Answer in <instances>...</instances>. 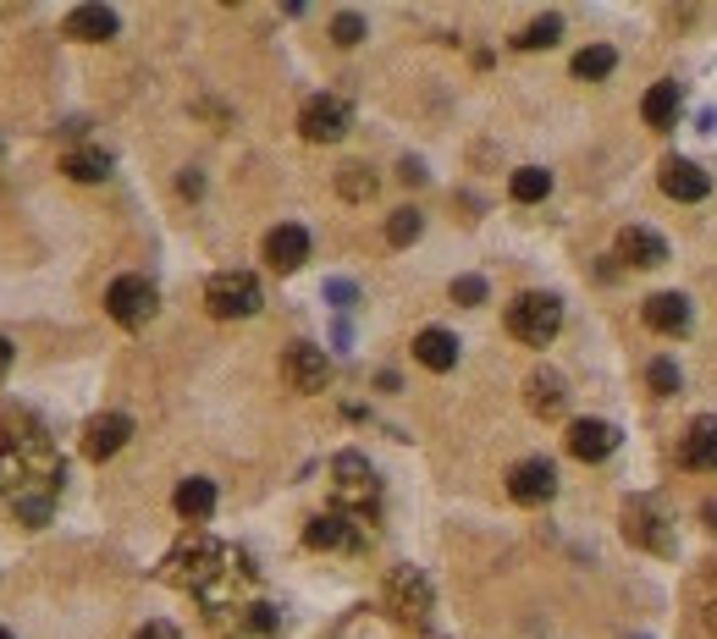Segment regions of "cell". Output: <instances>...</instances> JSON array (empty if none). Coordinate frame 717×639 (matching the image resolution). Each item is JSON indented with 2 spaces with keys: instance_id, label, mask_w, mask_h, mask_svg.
<instances>
[{
  "instance_id": "44dd1931",
  "label": "cell",
  "mask_w": 717,
  "mask_h": 639,
  "mask_svg": "<svg viewBox=\"0 0 717 639\" xmlns=\"http://www.w3.org/2000/svg\"><path fill=\"white\" fill-rule=\"evenodd\" d=\"M56 480L61 475H34V480H23L17 491H12V513L23 518V524H50V496H56Z\"/></svg>"
},
{
  "instance_id": "8992f818",
  "label": "cell",
  "mask_w": 717,
  "mask_h": 639,
  "mask_svg": "<svg viewBox=\"0 0 717 639\" xmlns=\"http://www.w3.org/2000/svg\"><path fill=\"white\" fill-rule=\"evenodd\" d=\"M155 309H160V298H155V282H149V277H117V282L106 287V315H111L117 325H127V331L149 325Z\"/></svg>"
},
{
  "instance_id": "1f68e13d",
  "label": "cell",
  "mask_w": 717,
  "mask_h": 639,
  "mask_svg": "<svg viewBox=\"0 0 717 639\" xmlns=\"http://www.w3.org/2000/svg\"><path fill=\"white\" fill-rule=\"evenodd\" d=\"M646 386H652L657 397H673V392H679V364H673V358H652V364H646Z\"/></svg>"
},
{
  "instance_id": "d4e9b609",
  "label": "cell",
  "mask_w": 717,
  "mask_h": 639,
  "mask_svg": "<svg viewBox=\"0 0 717 639\" xmlns=\"http://www.w3.org/2000/svg\"><path fill=\"white\" fill-rule=\"evenodd\" d=\"M171 507H177V518L205 524V518L216 513V480H205V475H189L183 486L171 491Z\"/></svg>"
},
{
  "instance_id": "cb8c5ba5",
  "label": "cell",
  "mask_w": 717,
  "mask_h": 639,
  "mask_svg": "<svg viewBox=\"0 0 717 639\" xmlns=\"http://www.w3.org/2000/svg\"><path fill=\"white\" fill-rule=\"evenodd\" d=\"M414 358L425 364V370L447 376V370L459 364V336H453V331H441V325H425V331L414 336Z\"/></svg>"
},
{
  "instance_id": "603a6c76",
  "label": "cell",
  "mask_w": 717,
  "mask_h": 639,
  "mask_svg": "<svg viewBox=\"0 0 717 639\" xmlns=\"http://www.w3.org/2000/svg\"><path fill=\"white\" fill-rule=\"evenodd\" d=\"M641 320H646L652 331H663V336H684V331H690V298L657 293V298L641 304Z\"/></svg>"
},
{
  "instance_id": "5b68a950",
  "label": "cell",
  "mask_w": 717,
  "mask_h": 639,
  "mask_svg": "<svg viewBox=\"0 0 717 639\" xmlns=\"http://www.w3.org/2000/svg\"><path fill=\"white\" fill-rule=\"evenodd\" d=\"M381 601H387V612H392L398 623L420 628V623L430 617V606H436V590H430V579H425L420 568H392Z\"/></svg>"
},
{
  "instance_id": "7c38bea8",
  "label": "cell",
  "mask_w": 717,
  "mask_h": 639,
  "mask_svg": "<svg viewBox=\"0 0 717 639\" xmlns=\"http://www.w3.org/2000/svg\"><path fill=\"white\" fill-rule=\"evenodd\" d=\"M127 441H133V419L127 414H100V419H88V430H83V458L88 464H106V458H117Z\"/></svg>"
},
{
  "instance_id": "4dcf8cb0",
  "label": "cell",
  "mask_w": 717,
  "mask_h": 639,
  "mask_svg": "<svg viewBox=\"0 0 717 639\" xmlns=\"http://www.w3.org/2000/svg\"><path fill=\"white\" fill-rule=\"evenodd\" d=\"M420 232H425V216H420V210H392V216H387V243H392V248L420 243Z\"/></svg>"
},
{
  "instance_id": "7a4b0ae2",
  "label": "cell",
  "mask_w": 717,
  "mask_h": 639,
  "mask_svg": "<svg viewBox=\"0 0 717 639\" xmlns=\"http://www.w3.org/2000/svg\"><path fill=\"white\" fill-rule=\"evenodd\" d=\"M331 496H337V513H370L376 507L381 480H376L365 452H337L331 458Z\"/></svg>"
},
{
  "instance_id": "e0dca14e",
  "label": "cell",
  "mask_w": 717,
  "mask_h": 639,
  "mask_svg": "<svg viewBox=\"0 0 717 639\" xmlns=\"http://www.w3.org/2000/svg\"><path fill=\"white\" fill-rule=\"evenodd\" d=\"M612 446H618V430H612L607 419H574V425H569V452H574L580 464L612 458Z\"/></svg>"
},
{
  "instance_id": "9a60e30c",
  "label": "cell",
  "mask_w": 717,
  "mask_h": 639,
  "mask_svg": "<svg viewBox=\"0 0 717 639\" xmlns=\"http://www.w3.org/2000/svg\"><path fill=\"white\" fill-rule=\"evenodd\" d=\"M309 259V232L304 226H271V232H265V265H271V270H282V277H293V270Z\"/></svg>"
},
{
  "instance_id": "ac0fdd59",
  "label": "cell",
  "mask_w": 717,
  "mask_h": 639,
  "mask_svg": "<svg viewBox=\"0 0 717 639\" xmlns=\"http://www.w3.org/2000/svg\"><path fill=\"white\" fill-rule=\"evenodd\" d=\"M304 545H309V552H353L358 534H353L348 513H315L304 524Z\"/></svg>"
},
{
  "instance_id": "ba28073f",
  "label": "cell",
  "mask_w": 717,
  "mask_h": 639,
  "mask_svg": "<svg viewBox=\"0 0 717 639\" xmlns=\"http://www.w3.org/2000/svg\"><path fill=\"white\" fill-rule=\"evenodd\" d=\"M623 540L630 545H641V552H668L673 545V534H668V518H663V507L657 502H623Z\"/></svg>"
},
{
  "instance_id": "74e56055",
  "label": "cell",
  "mask_w": 717,
  "mask_h": 639,
  "mask_svg": "<svg viewBox=\"0 0 717 639\" xmlns=\"http://www.w3.org/2000/svg\"><path fill=\"white\" fill-rule=\"evenodd\" d=\"M0 639H12V634H7V628H0Z\"/></svg>"
},
{
  "instance_id": "9c48e42d",
  "label": "cell",
  "mask_w": 717,
  "mask_h": 639,
  "mask_svg": "<svg viewBox=\"0 0 717 639\" xmlns=\"http://www.w3.org/2000/svg\"><path fill=\"white\" fill-rule=\"evenodd\" d=\"M508 496H513L519 507H547V502L558 496V469H552L547 458L513 464V469H508Z\"/></svg>"
},
{
  "instance_id": "30bf717a",
  "label": "cell",
  "mask_w": 717,
  "mask_h": 639,
  "mask_svg": "<svg viewBox=\"0 0 717 639\" xmlns=\"http://www.w3.org/2000/svg\"><path fill=\"white\" fill-rule=\"evenodd\" d=\"M282 381H288L293 392H326V381H331V358H326V347L293 342V347L282 353Z\"/></svg>"
},
{
  "instance_id": "f546056e",
  "label": "cell",
  "mask_w": 717,
  "mask_h": 639,
  "mask_svg": "<svg viewBox=\"0 0 717 639\" xmlns=\"http://www.w3.org/2000/svg\"><path fill=\"white\" fill-rule=\"evenodd\" d=\"M558 39H563V17H558V12H547V17H535V23H530L513 45H519V50H547V45H558Z\"/></svg>"
},
{
  "instance_id": "4316f807",
  "label": "cell",
  "mask_w": 717,
  "mask_h": 639,
  "mask_svg": "<svg viewBox=\"0 0 717 639\" xmlns=\"http://www.w3.org/2000/svg\"><path fill=\"white\" fill-rule=\"evenodd\" d=\"M508 194H513L519 205H542V199L552 194V171H542V165H519V171L508 176Z\"/></svg>"
},
{
  "instance_id": "3957f363",
  "label": "cell",
  "mask_w": 717,
  "mask_h": 639,
  "mask_svg": "<svg viewBox=\"0 0 717 639\" xmlns=\"http://www.w3.org/2000/svg\"><path fill=\"white\" fill-rule=\"evenodd\" d=\"M563 331V304L552 293H524L508 304V336H519L524 347H547Z\"/></svg>"
},
{
  "instance_id": "8fae6325",
  "label": "cell",
  "mask_w": 717,
  "mask_h": 639,
  "mask_svg": "<svg viewBox=\"0 0 717 639\" xmlns=\"http://www.w3.org/2000/svg\"><path fill=\"white\" fill-rule=\"evenodd\" d=\"M299 133H304L309 144H337V138H348V106H342L337 95H315V100H304V111H299Z\"/></svg>"
},
{
  "instance_id": "6da1fadb",
  "label": "cell",
  "mask_w": 717,
  "mask_h": 639,
  "mask_svg": "<svg viewBox=\"0 0 717 639\" xmlns=\"http://www.w3.org/2000/svg\"><path fill=\"white\" fill-rule=\"evenodd\" d=\"M232 563H243V557H232L221 540H210V534H189V540L160 563V574H166L171 585H183V590H199V595H205L216 579L232 574Z\"/></svg>"
},
{
  "instance_id": "7402d4cb",
  "label": "cell",
  "mask_w": 717,
  "mask_h": 639,
  "mask_svg": "<svg viewBox=\"0 0 717 639\" xmlns=\"http://www.w3.org/2000/svg\"><path fill=\"white\" fill-rule=\"evenodd\" d=\"M679 111H684V88H679L673 77H663V83H652V88H646V100H641V116H646V127L668 133V127L679 122Z\"/></svg>"
},
{
  "instance_id": "4fadbf2b",
  "label": "cell",
  "mask_w": 717,
  "mask_h": 639,
  "mask_svg": "<svg viewBox=\"0 0 717 639\" xmlns=\"http://www.w3.org/2000/svg\"><path fill=\"white\" fill-rule=\"evenodd\" d=\"M657 182H663V194L679 199V205H701V199L712 194V176H706L695 160H684V155H668L663 171H657Z\"/></svg>"
},
{
  "instance_id": "ffe728a7",
  "label": "cell",
  "mask_w": 717,
  "mask_h": 639,
  "mask_svg": "<svg viewBox=\"0 0 717 639\" xmlns=\"http://www.w3.org/2000/svg\"><path fill=\"white\" fill-rule=\"evenodd\" d=\"M524 403H530L535 419H558V414L569 408V386H563V376H558V370H535V376L524 381Z\"/></svg>"
},
{
  "instance_id": "836d02e7",
  "label": "cell",
  "mask_w": 717,
  "mask_h": 639,
  "mask_svg": "<svg viewBox=\"0 0 717 639\" xmlns=\"http://www.w3.org/2000/svg\"><path fill=\"white\" fill-rule=\"evenodd\" d=\"M453 304H464V309L486 304V277H459L453 282Z\"/></svg>"
},
{
  "instance_id": "d6986e66",
  "label": "cell",
  "mask_w": 717,
  "mask_h": 639,
  "mask_svg": "<svg viewBox=\"0 0 717 639\" xmlns=\"http://www.w3.org/2000/svg\"><path fill=\"white\" fill-rule=\"evenodd\" d=\"M117 28H122V17L111 7H72L66 12V39H77V45H106V39H117Z\"/></svg>"
},
{
  "instance_id": "f1b7e54d",
  "label": "cell",
  "mask_w": 717,
  "mask_h": 639,
  "mask_svg": "<svg viewBox=\"0 0 717 639\" xmlns=\"http://www.w3.org/2000/svg\"><path fill=\"white\" fill-rule=\"evenodd\" d=\"M337 194L353 199V205H365V199L376 194V171H370V165H342V171H337Z\"/></svg>"
},
{
  "instance_id": "83f0119b",
  "label": "cell",
  "mask_w": 717,
  "mask_h": 639,
  "mask_svg": "<svg viewBox=\"0 0 717 639\" xmlns=\"http://www.w3.org/2000/svg\"><path fill=\"white\" fill-rule=\"evenodd\" d=\"M612 66H618V50H612V45H591V50L574 56V77H580V83H601Z\"/></svg>"
},
{
  "instance_id": "52a82bcc",
  "label": "cell",
  "mask_w": 717,
  "mask_h": 639,
  "mask_svg": "<svg viewBox=\"0 0 717 639\" xmlns=\"http://www.w3.org/2000/svg\"><path fill=\"white\" fill-rule=\"evenodd\" d=\"M7 446L17 452V458H23L28 469H39V475H56L50 435H45V425H39L28 408H12V414H7Z\"/></svg>"
},
{
  "instance_id": "2e32d148",
  "label": "cell",
  "mask_w": 717,
  "mask_h": 639,
  "mask_svg": "<svg viewBox=\"0 0 717 639\" xmlns=\"http://www.w3.org/2000/svg\"><path fill=\"white\" fill-rule=\"evenodd\" d=\"M618 259L630 265V270H657V265L668 259V243H663V232H652V226H623V232H618Z\"/></svg>"
},
{
  "instance_id": "277c9868",
  "label": "cell",
  "mask_w": 717,
  "mask_h": 639,
  "mask_svg": "<svg viewBox=\"0 0 717 639\" xmlns=\"http://www.w3.org/2000/svg\"><path fill=\"white\" fill-rule=\"evenodd\" d=\"M259 304H265V293L248 270H221V277L205 282V309L216 320H248V315H259Z\"/></svg>"
},
{
  "instance_id": "5bb4252c",
  "label": "cell",
  "mask_w": 717,
  "mask_h": 639,
  "mask_svg": "<svg viewBox=\"0 0 717 639\" xmlns=\"http://www.w3.org/2000/svg\"><path fill=\"white\" fill-rule=\"evenodd\" d=\"M679 464L695 469V475H712V469H717V414L690 419V430H684V441H679Z\"/></svg>"
},
{
  "instance_id": "8d00e7d4",
  "label": "cell",
  "mask_w": 717,
  "mask_h": 639,
  "mask_svg": "<svg viewBox=\"0 0 717 639\" xmlns=\"http://www.w3.org/2000/svg\"><path fill=\"white\" fill-rule=\"evenodd\" d=\"M706 628H712V634H717V601H712V606H706Z\"/></svg>"
},
{
  "instance_id": "e575fe53",
  "label": "cell",
  "mask_w": 717,
  "mask_h": 639,
  "mask_svg": "<svg viewBox=\"0 0 717 639\" xmlns=\"http://www.w3.org/2000/svg\"><path fill=\"white\" fill-rule=\"evenodd\" d=\"M133 639H183V634H177L171 623H144V628H138Z\"/></svg>"
},
{
  "instance_id": "484cf974",
  "label": "cell",
  "mask_w": 717,
  "mask_h": 639,
  "mask_svg": "<svg viewBox=\"0 0 717 639\" xmlns=\"http://www.w3.org/2000/svg\"><path fill=\"white\" fill-rule=\"evenodd\" d=\"M61 171H66L72 182H106V176H111V155L95 149V144H83V149H72V155L61 160Z\"/></svg>"
},
{
  "instance_id": "d6a6232c",
  "label": "cell",
  "mask_w": 717,
  "mask_h": 639,
  "mask_svg": "<svg viewBox=\"0 0 717 639\" xmlns=\"http://www.w3.org/2000/svg\"><path fill=\"white\" fill-rule=\"evenodd\" d=\"M331 39H337L342 50H353L358 39H365V17H358V12H337V17H331Z\"/></svg>"
},
{
  "instance_id": "d590c367",
  "label": "cell",
  "mask_w": 717,
  "mask_h": 639,
  "mask_svg": "<svg viewBox=\"0 0 717 639\" xmlns=\"http://www.w3.org/2000/svg\"><path fill=\"white\" fill-rule=\"evenodd\" d=\"M7 370H12V342L0 336V376H7Z\"/></svg>"
}]
</instances>
